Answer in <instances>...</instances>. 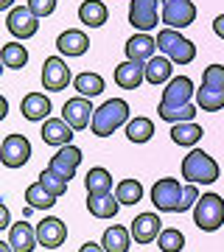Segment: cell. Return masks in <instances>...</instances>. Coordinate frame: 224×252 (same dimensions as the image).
Listing matches in <instances>:
<instances>
[{
    "label": "cell",
    "instance_id": "6da1fadb",
    "mask_svg": "<svg viewBox=\"0 0 224 252\" xmlns=\"http://www.w3.org/2000/svg\"><path fill=\"white\" fill-rule=\"evenodd\" d=\"M191 98H196V90H193V81L188 76H174V79L165 84L160 98V107H157V115L168 124H182V121H193L196 118V107L191 104Z\"/></svg>",
    "mask_w": 224,
    "mask_h": 252
},
{
    "label": "cell",
    "instance_id": "7a4b0ae2",
    "mask_svg": "<svg viewBox=\"0 0 224 252\" xmlns=\"http://www.w3.org/2000/svg\"><path fill=\"white\" fill-rule=\"evenodd\" d=\"M199 202V188L191 185H179V180L165 177L157 180L152 188V205L157 207V213H185Z\"/></svg>",
    "mask_w": 224,
    "mask_h": 252
},
{
    "label": "cell",
    "instance_id": "3957f363",
    "mask_svg": "<svg viewBox=\"0 0 224 252\" xmlns=\"http://www.w3.org/2000/svg\"><path fill=\"white\" fill-rule=\"evenodd\" d=\"M126 124H129V104L124 98H109L96 109L90 129H93L96 137H109L115 129H121Z\"/></svg>",
    "mask_w": 224,
    "mask_h": 252
},
{
    "label": "cell",
    "instance_id": "277c9868",
    "mask_svg": "<svg viewBox=\"0 0 224 252\" xmlns=\"http://www.w3.org/2000/svg\"><path fill=\"white\" fill-rule=\"evenodd\" d=\"M219 162L202 149H191L188 157L182 160V177L193 185H213L219 180Z\"/></svg>",
    "mask_w": 224,
    "mask_h": 252
},
{
    "label": "cell",
    "instance_id": "5b68a950",
    "mask_svg": "<svg viewBox=\"0 0 224 252\" xmlns=\"http://www.w3.org/2000/svg\"><path fill=\"white\" fill-rule=\"evenodd\" d=\"M157 48L174 64H191L196 59V45L191 39H185L177 28H162V31H157Z\"/></svg>",
    "mask_w": 224,
    "mask_h": 252
},
{
    "label": "cell",
    "instance_id": "8992f818",
    "mask_svg": "<svg viewBox=\"0 0 224 252\" xmlns=\"http://www.w3.org/2000/svg\"><path fill=\"white\" fill-rule=\"evenodd\" d=\"M193 224L205 233H216L224 224V199L219 193H202L193 205Z\"/></svg>",
    "mask_w": 224,
    "mask_h": 252
},
{
    "label": "cell",
    "instance_id": "52a82bcc",
    "mask_svg": "<svg viewBox=\"0 0 224 252\" xmlns=\"http://www.w3.org/2000/svg\"><path fill=\"white\" fill-rule=\"evenodd\" d=\"M162 6V23L165 28H188L193 20H196V6H193V0H160Z\"/></svg>",
    "mask_w": 224,
    "mask_h": 252
},
{
    "label": "cell",
    "instance_id": "ba28073f",
    "mask_svg": "<svg viewBox=\"0 0 224 252\" xmlns=\"http://www.w3.org/2000/svg\"><path fill=\"white\" fill-rule=\"evenodd\" d=\"M73 81L70 76V67L64 62L62 56H48L42 64V87L51 93H62L67 84Z\"/></svg>",
    "mask_w": 224,
    "mask_h": 252
},
{
    "label": "cell",
    "instance_id": "9c48e42d",
    "mask_svg": "<svg viewBox=\"0 0 224 252\" xmlns=\"http://www.w3.org/2000/svg\"><path fill=\"white\" fill-rule=\"evenodd\" d=\"M0 160L6 168H23L31 160V143L26 135H9L0 146Z\"/></svg>",
    "mask_w": 224,
    "mask_h": 252
},
{
    "label": "cell",
    "instance_id": "30bf717a",
    "mask_svg": "<svg viewBox=\"0 0 224 252\" xmlns=\"http://www.w3.org/2000/svg\"><path fill=\"white\" fill-rule=\"evenodd\" d=\"M6 26H9V31L17 36V39H31V36H36V31H39V17H36L28 6H14V9H9Z\"/></svg>",
    "mask_w": 224,
    "mask_h": 252
},
{
    "label": "cell",
    "instance_id": "8fae6325",
    "mask_svg": "<svg viewBox=\"0 0 224 252\" xmlns=\"http://www.w3.org/2000/svg\"><path fill=\"white\" fill-rule=\"evenodd\" d=\"M129 23L137 31H154L162 17H157V0H132L129 3Z\"/></svg>",
    "mask_w": 224,
    "mask_h": 252
},
{
    "label": "cell",
    "instance_id": "7c38bea8",
    "mask_svg": "<svg viewBox=\"0 0 224 252\" xmlns=\"http://www.w3.org/2000/svg\"><path fill=\"white\" fill-rule=\"evenodd\" d=\"M93 115H96V109H93L90 98H84V95L67 98V101H64V107H62V118L73 126V129H76V132L87 129V126L93 124Z\"/></svg>",
    "mask_w": 224,
    "mask_h": 252
},
{
    "label": "cell",
    "instance_id": "4fadbf2b",
    "mask_svg": "<svg viewBox=\"0 0 224 252\" xmlns=\"http://www.w3.org/2000/svg\"><path fill=\"white\" fill-rule=\"evenodd\" d=\"M36 238L45 250H59L64 241H67V224L56 216H45L39 224H36Z\"/></svg>",
    "mask_w": 224,
    "mask_h": 252
},
{
    "label": "cell",
    "instance_id": "5bb4252c",
    "mask_svg": "<svg viewBox=\"0 0 224 252\" xmlns=\"http://www.w3.org/2000/svg\"><path fill=\"white\" fill-rule=\"evenodd\" d=\"M132 238H134V244H152V241H157L160 238V233H162V221H160V216L157 213H140V216L132 221Z\"/></svg>",
    "mask_w": 224,
    "mask_h": 252
},
{
    "label": "cell",
    "instance_id": "9a60e30c",
    "mask_svg": "<svg viewBox=\"0 0 224 252\" xmlns=\"http://www.w3.org/2000/svg\"><path fill=\"white\" fill-rule=\"evenodd\" d=\"M73 129L64 118H48V121H42V143L48 146H56V149H62V146H67L73 140Z\"/></svg>",
    "mask_w": 224,
    "mask_h": 252
},
{
    "label": "cell",
    "instance_id": "2e32d148",
    "mask_svg": "<svg viewBox=\"0 0 224 252\" xmlns=\"http://www.w3.org/2000/svg\"><path fill=\"white\" fill-rule=\"evenodd\" d=\"M79 162H81V149L67 143V146H62V149H56V154L51 157V165H48V168H54L56 174H62L64 180H73Z\"/></svg>",
    "mask_w": 224,
    "mask_h": 252
},
{
    "label": "cell",
    "instance_id": "e0dca14e",
    "mask_svg": "<svg viewBox=\"0 0 224 252\" xmlns=\"http://www.w3.org/2000/svg\"><path fill=\"white\" fill-rule=\"evenodd\" d=\"M146 81V64L143 62H132L126 59L115 67V84L121 90H137Z\"/></svg>",
    "mask_w": 224,
    "mask_h": 252
},
{
    "label": "cell",
    "instance_id": "ac0fdd59",
    "mask_svg": "<svg viewBox=\"0 0 224 252\" xmlns=\"http://www.w3.org/2000/svg\"><path fill=\"white\" fill-rule=\"evenodd\" d=\"M126 59H132V62H149L152 56H157V39L154 36H149L146 31H140V34H134L132 39H126Z\"/></svg>",
    "mask_w": 224,
    "mask_h": 252
},
{
    "label": "cell",
    "instance_id": "d6986e66",
    "mask_svg": "<svg viewBox=\"0 0 224 252\" xmlns=\"http://www.w3.org/2000/svg\"><path fill=\"white\" fill-rule=\"evenodd\" d=\"M56 48H59L62 56H84L90 51V39L79 28H67L56 36Z\"/></svg>",
    "mask_w": 224,
    "mask_h": 252
},
{
    "label": "cell",
    "instance_id": "ffe728a7",
    "mask_svg": "<svg viewBox=\"0 0 224 252\" xmlns=\"http://www.w3.org/2000/svg\"><path fill=\"white\" fill-rule=\"evenodd\" d=\"M51 98L45 93H28L26 98L20 101V112L26 121H48L51 118Z\"/></svg>",
    "mask_w": 224,
    "mask_h": 252
},
{
    "label": "cell",
    "instance_id": "44dd1931",
    "mask_svg": "<svg viewBox=\"0 0 224 252\" xmlns=\"http://www.w3.org/2000/svg\"><path fill=\"white\" fill-rule=\"evenodd\" d=\"M9 244L14 247V252H34V247L39 244L36 238V227H31L28 221H17L9 227Z\"/></svg>",
    "mask_w": 224,
    "mask_h": 252
},
{
    "label": "cell",
    "instance_id": "7402d4cb",
    "mask_svg": "<svg viewBox=\"0 0 224 252\" xmlns=\"http://www.w3.org/2000/svg\"><path fill=\"white\" fill-rule=\"evenodd\" d=\"M171 79H174V62L168 56H152L146 62V81L149 84L160 87V84H168Z\"/></svg>",
    "mask_w": 224,
    "mask_h": 252
},
{
    "label": "cell",
    "instance_id": "603a6c76",
    "mask_svg": "<svg viewBox=\"0 0 224 252\" xmlns=\"http://www.w3.org/2000/svg\"><path fill=\"white\" fill-rule=\"evenodd\" d=\"M84 188H87V196H109L112 193V174L101 165L90 168L84 177Z\"/></svg>",
    "mask_w": 224,
    "mask_h": 252
},
{
    "label": "cell",
    "instance_id": "cb8c5ba5",
    "mask_svg": "<svg viewBox=\"0 0 224 252\" xmlns=\"http://www.w3.org/2000/svg\"><path fill=\"white\" fill-rule=\"evenodd\" d=\"M205 129L193 121H182V124H171V140L177 146H185V149H193V146L202 140Z\"/></svg>",
    "mask_w": 224,
    "mask_h": 252
},
{
    "label": "cell",
    "instance_id": "d4e9b609",
    "mask_svg": "<svg viewBox=\"0 0 224 252\" xmlns=\"http://www.w3.org/2000/svg\"><path fill=\"white\" fill-rule=\"evenodd\" d=\"M109 17V9L101 3V0H84L79 6V20L87 28H101Z\"/></svg>",
    "mask_w": 224,
    "mask_h": 252
},
{
    "label": "cell",
    "instance_id": "484cf974",
    "mask_svg": "<svg viewBox=\"0 0 224 252\" xmlns=\"http://www.w3.org/2000/svg\"><path fill=\"white\" fill-rule=\"evenodd\" d=\"M129 241H132V230H126L121 224L107 227L104 230V238H101V244H104L107 252H129Z\"/></svg>",
    "mask_w": 224,
    "mask_h": 252
},
{
    "label": "cell",
    "instance_id": "4316f807",
    "mask_svg": "<svg viewBox=\"0 0 224 252\" xmlns=\"http://www.w3.org/2000/svg\"><path fill=\"white\" fill-rule=\"evenodd\" d=\"M118 207H121V202L112 193L109 196H87V210H90V216H96V219H115Z\"/></svg>",
    "mask_w": 224,
    "mask_h": 252
},
{
    "label": "cell",
    "instance_id": "83f0119b",
    "mask_svg": "<svg viewBox=\"0 0 224 252\" xmlns=\"http://www.w3.org/2000/svg\"><path fill=\"white\" fill-rule=\"evenodd\" d=\"M73 87L79 90V95H84V98H96V95H101L104 93V87H107V81L101 79L98 73H79L76 79H73Z\"/></svg>",
    "mask_w": 224,
    "mask_h": 252
},
{
    "label": "cell",
    "instance_id": "f1b7e54d",
    "mask_svg": "<svg viewBox=\"0 0 224 252\" xmlns=\"http://www.w3.org/2000/svg\"><path fill=\"white\" fill-rule=\"evenodd\" d=\"M26 202H28V207H34V210H51V207L56 205V196L36 180L34 185L26 188Z\"/></svg>",
    "mask_w": 224,
    "mask_h": 252
},
{
    "label": "cell",
    "instance_id": "f546056e",
    "mask_svg": "<svg viewBox=\"0 0 224 252\" xmlns=\"http://www.w3.org/2000/svg\"><path fill=\"white\" fill-rule=\"evenodd\" d=\"M126 137H129L132 143H149L154 137L152 118H132V121L126 124Z\"/></svg>",
    "mask_w": 224,
    "mask_h": 252
},
{
    "label": "cell",
    "instance_id": "4dcf8cb0",
    "mask_svg": "<svg viewBox=\"0 0 224 252\" xmlns=\"http://www.w3.org/2000/svg\"><path fill=\"white\" fill-rule=\"evenodd\" d=\"M0 59H3V64L11 67V70H23L28 64V51H26V45H20V42H6L3 51H0Z\"/></svg>",
    "mask_w": 224,
    "mask_h": 252
},
{
    "label": "cell",
    "instance_id": "1f68e13d",
    "mask_svg": "<svg viewBox=\"0 0 224 252\" xmlns=\"http://www.w3.org/2000/svg\"><path fill=\"white\" fill-rule=\"evenodd\" d=\"M115 196L121 205H137L143 199V185L137 180H121L115 188Z\"/></svg>",
    "mask_w": 224,
    "mask_h": 252
},
{
    "label": "cell",
    "instance_id": "d6a6232c",
    "mask_svg": "<svg viewBox=\"0 0 224 252\" xmlns=\"http://www.w3.org/2000/svg\"><path fill=\"white\" fill-rule=\"evenodd\" d=\"M157 247H160L162 252H182L185 235L179 233V230H174V227H165L160 233V238H157Z\"/></svg>",
    "mask_w": 224,
    "mask_h": 252
},
{
    "label": "cell",
    "instance_id": "836d02e7",
    "mask_svg": "<svg viewBox=\"0 0 224 252\" xmlns=\"http://www.w3.org/2000/svg\"><path fill=\"white\" fill-rule=\"evenodd\" d=\"M39 182H42L45 188H48L56 199H59L64 190H67V182H70V180H64L62 174H56L54 168H42V174H39Z\"/></svg>",
    "mask_w": 224,
    "mask_h": 252
},
{
    "label": "cell",
    "instance_id": "e575fe53",
    "mask_svg": "<svg viewBox=\"0 0 224 252\" xmlns=\"http://www.w3.org/2000/svg\"><path fill=\"white\" fill-rule=\"evenodd\" d=\"M26 6L34 11L39 20H45V17H51V14L56 11V0H28Z\"/></svg>",
    "mask_w": 224,
    "mask_h": 252
},
{
    "label": "cell",
    "instance_id": "d590c367",
    "mask_svg": "<svg viewBox=\"0 0 224 252\" xmlns=\"http://www.w3.org/2000/svg\"><path fill=\"white\" fill-rule=\"evenodd\" d=\"M79 252H107L104 250V244H96V241H87V244H81Z\"/></svg>",
    "mask_w": 224,
    "mask_h": 252
},
{
    "label": "cell",
    "instance_id": "8d00e7d4",
    "mask_svg": "<svg viewBox=\"0 0 224 252\" xmlns=\"http://www.w3.org/2000/svg\"><path fill=\"white\" fill-rule=\"evenodd\" d=\"M0 227H11V216H9V205H0Z\"/></svg>",
    "mask_w": 224,
    "mask_h": 252
},
{
    "label": "cell",
    "instance_id": "74e56055",
    "mask_svg": "<svg viewBox=\"0 0 224 252\" xmlns=\"http://www.w3.org/2000/svg\"><path fill=\"white\" fill-rule=\"evenodd\" d=\"M213 31H216L219 39H224V14H219V17L213 20Z\"/></svg>",
    "mask_w": 224,
    "mask_h": 252
},
{
    "label": "cell",
    "instance_id": "f35d334b",
    "mask_svg": "<svg viewBox=\"0 0 224 252\" xmlns=\"http://www.w3.org/2000/svg\"><path fill=\"white\" fill-rule=\"evenodd\" d=\"M0 252H14V247L9 241H0Z\"/></svg>",
    "mask_w": 224,
    "mask_h": 252
},
{
    "label": "cell",
    "instance_id": "ab89813d",
    "mask_svg": "<svg viewBox=\"0 0 224 252\" xmlns=\"http://www.w3.org/2000/svg\"><path fill=\"white\" fill-rule=\"evenodd\" d=\"M0 9H14V0H0Z\"/></svg>",
    "mask_w": 224,
    "mask_h": 252
},
{
    "label": "cell",
    "instance_id": "60d3db41",
    "mask_svg": "<svg viewBox=\"0 0 224 252\" xmlns=\"http://www.w3.org/2000/svg\"><path fill=\"white\" fill-rule=\"evenodd\" d=\"M6 109H9V101H6V98H3V101H0V118H3V115H6Z\"/></svg>",
    "mask_w": 224,
    "mask_h": 252
}]
</instances>
